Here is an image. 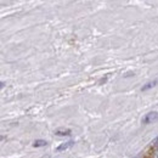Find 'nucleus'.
Here are the masks:
<instances>
[{
	"label": "nucleus",
	"mask_w": 158,
	"mask_h": 158,
	"mask_svg": "<svg viewBox=\"0 0 158 158\" xmlns=\"http://www.w3.org/2000/svg\"><path fill=\"white\" fill-rule=\"evenodd\" d=\"M56 134H57V135H71V131H69V130H66L64 133H61V131H57Z\"/></svg>",
	"instance_id": "5"
},
{
	"label": "nucleus",
	"mask_w": 158,
	"mask_h": 158,
	"mask_svg": "<svg viewBox=\"0 0 158 158\" xmlns=\"http://www.w3.org/2000/svg\"><path fill=\"white\" fill-rule=\"evenodd\" d=\"M33 146H34V147H43V146H46V141H45V140H37V141H34Z\"/></svg>",
	"instance_id": "4"
},
{
	"label": "nucleus",
	"mask_w": 158,
	"mask_h": 158,
	"mask_svg": "<svg viewBox=\"0 0 158 158\" xmlns=\"http://www.w3.org/2000/svg\"><path fill=\"white\" fill-rule=\"evenodd\" d=\"M158 120V112H150V113H147V114H145L142 119H141V122L143 123V124H150V123H155V122H157Z\"/></svg>",
	"instance_id": "1"
},
{
	"label": "nucleus",
	"mask_w": 158,
	"mask_h": 158,
	"mask_svg": "<svg viewBox=\"0 0 158 158\" xmlns=\"http://www.w3.org/2000/svg\"><path fill=\"white\" fill-rule=\"evenodd\" d=\"M157 84V80H153V81H150V83H147L146 85H143L142 88H141V90L142 91H145V90H148V89H151V88H153L155 85Z\"/></svg>",
	"instance_id": "3"
},
{
	"label": "nucleus",
	"mask_w": 158,
	"mask_h": 158,
	"mask_svg": "<svg viewBox=\"0 0 158 158\" xmlns=\"http://www.w3.org/2000/svg\"><path fill=\"white\" fill-rule=\"evenodd\" d=\"M74 145V141H68V142H64V143H61L59 147L56 148V151L57 152H62V151H66L67 148H69V147H72Z\"/></svg>",
	"instance_id": "2"
}]
</instances>
